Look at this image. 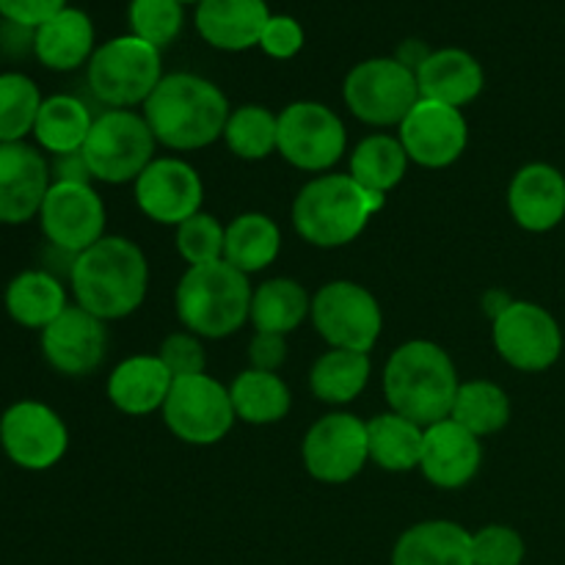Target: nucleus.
I'll list each match as a JSON object with an SVG mask.
<instances>
[{"mask_svg":"<svg viewBox=\"0 0 565 565\" xmlns=\"http://www.w3.org/2000/svg\"><path fill=\"white\" fill-rule=\"evenodd\" d=\"M141 114L154 141L174 152H196L224 138L232 108L213 81L191 72L163 75Z\"/></svg>","mask_w":565,"mask_h":565,"instance_id":"f257e3e1","label":"nucleus"},{"mask_svg":"<svg viewBox=\"0 0 565 565\" xmlns=\"http://www.w3.org/2000/svg\"><path fill=\"white\" fill-rule=\"evenodd\" d=\"M70 285L77 307L94 318H130L149 290L147 254L130 237L105 235L72 259Z\"/></svg>","mask_w":565,"mask_h":565,"instance_id":"f03ea898","label":"nucleus"},{"mask_svg":"<svg viewBox=\"0 0 565 565\" xmlns=\"http://www.w3.org/2000/svg\"><path fill=\"white\" fill-rule=\"evenodd\" d=\"M381 384L390 412L428 428L450 417L461 379L445 348L430 340H408L386 359Z\"/></svg>","mask_w":565,"mask_h":565,"instance_id":"7ed1b4c3","label":"nucleus"},{"mask_svg":"<svg viewBox=\"0 0 565 565\" xmlns=\"http://www.w3.org/2000/svg\"><path fill=\"white\" fill-rule=\"evenodd\" d=\"M384 193L359 185L351 174H318L292 199V226L315 248H342L356 241L384 210Z\"/></svg>","mask_w":565,"mask_h":565,"instance_id":"20e7f679","label":"nucleus"},{"mask_svg":"<svg viewBox=\"0 0 565 565\" xmlns=\"http://www.w3.org/2000/svg\"><path fill=\"white\" fill-rule=\"evenodd\" d=\"M252 281L230 263L193 265L174 290V312L182 329L202 340H226L243 329L252 312Z\"/></svg>","mask_w":565,"mask_h":565,"instance_id":"39448f33","label":"nucleus"},{"mask_svg":"<svg viewBox=\"0 0 565 565\" xmlns=\"http://www.w3.org/2000/svg\"><path fill=\"white\" fill-rule=\"evenodd\" d=\"M160 81H163L160 50L132 33L99 44L86 64L88 92L105 108L132 110L136 105L147 103Z\"/></svg>","mask_w":565,"mask_h":565,"instance_id":"423d86ee","label":"nucleus"},{"mask_svg":"<svg viewBox=\"0 0 565 565\" xmlns=\"http://www.w3.org/2000/svg\"><path fill=\"white\" fill-rule=\"evenodd\" d=\"M154 149H158V141L143 114L108 108L97 114L81 152L94 182L125 185V182H136L141 171L152 163Z\"/></svg>","mask_w":565,"mask_h":565,"instance_id":"0eeeda50","label":"nucleus"},{"mask_svg":"<svg viewBox=\"0 0 565 565\" xmlns=\"http://www.w3.org/2000/svg\"><path fill=\"white\" fill-rule=\"evenodd\" d=\"M342 99L359 121L370 127H401L419 103L417 72L392 55L353 66L342 83Z\"/></svg>","mask_w":565,"mask_h":565,"instance_id":"6e6552de","label":"nucleus"},{"mask_svg":"<svg viewBox=\"0 0 565 565\" xmlns=\"http://www.w3.org/2000/svg\"><path fill=\"white\" fill-rule=\"evenodd\" d=\"M315 331L329 348L370 353L384 331V312L373 292L351 279H337L312 296Z\"/></svg>","mask_w":565,"mask_h":565,"instance_id":"1a4fd4ad","label":"nucleus"},{"mask_svg":"<svg viewBox=\"0 0 565 565\" xmlns=\"http://www.w3.org/2000/svg\"><path fill=\"white\" fill-rule=\"evenodd\" d=\"M160 414L171 436L191 447L218 445L237 423L230 386L207 373L174 379Z\"/></svg>","mask_w":565,"mask_h":565,"instance_id":"9d476101","label":"nucleus"},{"mask_svg":"<svg viewBox=\"0 0 565 565\" xmlns=\"http://www.w3.org/2000/svg\"><path fill=\"white\" fill-rule=\"evenodd\" d=\"M292 169L323 174L348 152V130L323 103L298 99L279 114V149Z\"/></svg>","mask_w":565,"mask_h":565,"instance_id":"9b49d317","label":"nucleus"},{"mask_svg":"<svg viewBox=\"0 0 565 565\" xmlns=\"http://www.w3.org/2000/svg\"><path fill=\"white\" fill-rule=\"evenodd\" d=\"M301 461L318 483H351L370 463L367 423L348 412L326 414L303 436Z\"/></svg>","mask_w":565,"mask_h":565,"instance_id":"f8f14e48","label":"nucleus"},{"mask_svg":"<svg viewBox=\"0 0 565 565\" xmlns=\"http://www.w3.org/2000/svg\"><path fill=\"white\" fill-rule=\"evenodd\" d=\"M491 340L505 364L522 373H544L561 359L563 331L550 309L533 301H511L491 320Z\"/></svg>","mask_w":565,"mask_h":565,"instance_id":"ddd939ff","label":"nucleus"},{"mask_svg":"<svg viewBox=\"0 0 565 565\" xmlns=\"http://www.w3.org/2000/svg\"><path fill=\"white\" fill-rule=\"evenodd\" d=\"M0 447L14 467L25 472H47L64 461L70 430L47 403L17 401L0 417Z\"/></svg>","mask_w":565,"mask_h":565,"instance_id":"4468645a","label":"nucleus"},{"mask_svg":"<svg viewBox=\"0 0 565 565\" xmlns=\"http://www.w3.org/2000/svg\"><path fill=\"white\" fill-rule=\"evenodd\" d=\"M105 202L88 182H53L39 210V226L55 252L77 257L105 237Z\"/></svg>","mask_w":565,"mask_h":565,"instance_id":"2eb2a0df","label":"nucleus"},{"mask_svg":"<svg viewBox=\"0 0 565 565\" xmlns=\"http://www.w3.org/2000/svg\"><path fill=\"white\" fill-rule=\"evenodd\" d=\"M138 210L149 221L163 226H180L191 215L202 213L204 182L199 171L182 158H154L132 182Z\"/></svg>","mask_w":565,"mask_h":565,"instance_id":"dca6fc26","label":"nucleus"},{"mask_svg":"<svg viewBox=\"0 0 565 565\" xmlns=\"http://www.w3.org/2000/svg\"><path fill=\"white\" fill-rule=\"evenodd\" d=\"M397 138L412 163L423 169H447L467 152L469 125L458 108L419 97L397 127Z\"/></svg>","mask_w":565,"mask_h":565,"instance_id":"f3484780","label":"nucleus"},{"mask_svg":"<svg viewBox=\"0 0 565 565\" xmlns=\"http://www.w3.org/2000/svg\"><path fill=\"white\" fill-rule=\"evenodd\" d=\"M108 351L105 320L94 318L77 303H70L47 329L42 331V356L55 373L66 379L92 375Z\"/></svg>","mask_w":565,"mask_h":565,"instance_id":"a211bd4d","label":"nucleus"},{"mask_svg":"<svg viewBox=\"0 0 565 565\" xmlns=\"http://www.w3.org/2000/svg\"><path fill=\"white\" fill-rule=\"evenodd\" d=\"M53 185L50 160L28 141L0 143V224L20 226L39 218Z\"/></svg>","mask_w":565,"mask_h":565,"instance_id":"6ab92c4d","label":"nucleus"},{"mask_svg":"<svg viewBox=\"0 0 565 565\" xmlns=\"http://www.w3.org/2000/svg\"><path fill=\"white\" fill-rule=\"evenodd\" d=\"M483 467V441L456 419H441L428 425L423 436L419 472L430 486L441 491H456L472 483Z\"/></svg>","mask_w":565,"mask_h":565,"instance_id":"aec40b11","label":"nucleus"},{"mask_svg":"<svg viewBox=\"0 0 565 565\" xmlns=\"http://www.w3.org/2000/svg\"><path fill=\"white\" fill-rule=\"evenodd\" d=\"M508 210L527 232H550L565 218V177L550 163H527L508 185Z\"/></svg>","mask_w":565,"mask_h":565,"instance_id":"412c9836","label":"nucleus"},{"mask_svg":"<svg viewBox=\"0 0 565 565\" xmlns=\"http://www.w3.org/2000/svg\"><path fill=\"white\" fill-rule=\"evenodd\" d=\"M270 9L265 0H202L196 6V31L210 47L243 53L259 47Z\"/></svg>","mask_w":565,"mask_h":565,"instance_id":"4be33fe9","label":"nucleus"},{"mask_svg":"<svg viewBox=\"0 0 565 565\" xmlns=\"http://www.w3.org/2000/svg\"><path fill=\"white\" fill-rule=\"evenodd\" d=\"M174 375L166 370L158 353H136L125 362L116 364L108 375V401L116 412L127 417H147V414L160 412L169 397Z\"/></svg>","mask_w":565,"mask_h":565,"instance_id":"5701e85b","label":"nucleus"},{"mask_svg":"<svg viewBox=\"0 0 565 565\" xmlns=\"http://www.w3.org/2000/svg\"><path fill=\"white\" fill-rule=\"evenodd\" d=\"M419 97L461 110L483 94L486 75L480 61L461 47H441L417 70Z\"/></svg>","mask_w":565,"mask_h":565,"instance_id":"b1692460","label":"nucleus"},{"mask_svg":"<svg viewBox=\"0 0 565 565\" xmlns=\"http://www.w3.org/2000/svg\"><path fill=\"white\" fill-rule=\"evenodd\" d=\"M97 50L94 22L86 11L66 6L33 31V55L44 70L75 72L88 64Z\"/></svg>","mask_w":565,"mask_h":565,"instance_id":"393cba45","label":"nucleus"},{"mask_svg":"<svg viewBox=\"0 0 565 565\" xmlns=\"http://www.w3.org/2000/svg\"><path fill=\"white\" fill-rule=\"evenodd\" d=\"M392 565H475L472 533L450 519L412 524L392 550Z\"/></svg>","mask_w":565,"mask_h":565,"instance_id":"a878e982","label":"nucleus"},{"mask_svg":"<svg viewBox=\"0 0 565 565\" xmlns=\"http://www.w3.org/2000/svg\"><path fill=\"white\" fill-rule=\"evenodd\" d=\"M6 312L22 329L44 331L66 307L64 281L50 270H22L6 287Z\"/></svg>","mask_w":565,"mask_h":565,"instance_id":"bb28decb","label":"nucleus"},{"mask_svg":"<svg viewBox=\"0 0 565 565\" xmlns=\"http://www.w3.org/2000/svg\"><path fill=\"white\" fill-rule=\"evenodd\" d=\"M309 315H312V296L301 281L290 276H276L254 287L252 312H248L254 331L287 337L301 329Z\"/></svg>","mask_w":565,"mask_h":565,"instance_id":"cd10ccee","label":"nucleus"},{"mask_svg":"<svg viewBox=\"0 0 565 565\" xmlns=\"http://www.w3.org/2000/svg\"><path fill=\"white\" fill-rule=\"evenodd\" d=\"M94 119L97 116L88 110L83 99L72 97V94H53V97H44L42 108H39L33 141L50 158L81 152L88 132H92Z\"/></svg>","mask_w":565,"mask_h":565,"instance_id":"c85d7f7f","label":"nucleus"},{"mask_svg":"<svg viewBox=\"0 0 565 565\" xmlns=\"http://www.w3.org/2000/svg\"><path fill=\"white\" fill-rule=\"evenodd\" d=\"M281 252V230L270 215L241 213L226 224L224 263L252 276L270 268Z\"/></svg>","mask_w":565,"mask_h":565,"instance_id":"c756f323","label":"nucleus"},{"mask_svg":"<svg viewBox=\"0 0 565 565\" xmlns=\"http://www.w3.org/2000/svg\"><path fill=\"white\" fill-rule=\"evenodd\" d=\"M370 373V353L329 348L309 370V390L326 406H348L367 390Z\"/></svg>","mask_w":565,"mask_h":565,"instance_id":"7c9ffc66","label":"nucleus"},{"mask_svg":"<svg viewBox=\"0 0 565 565\" xmlns=\"http://www.w3.org/2000/svg\"><path fill=\"white\" fill-rule=\"evenodd\" d=\"M232 406L235 417L246 425H276L290 414L292 395L279 373H265V370H243L230 384Z\"/></svg>","mask_w":565,"mask_h":565,"instance_id":"2f4dec72","label":"nucleus"},{"mask_svg":"<svg viewBox=\"0 0 565 565\" xmlns=\"http://www.w3.org/2000/svg\"><path fill=\"white\" fill-rule=\"evenodd\" d=\"M423 425L401 417L395 412L375 414L367 419V447L370 461L384 472H412L419 469V456H423Z\"/></svg>","mask_w":565,"mask_h":565,"instance_id":"473e14b6","label":"nucleus"},{"mask_svg":"<svg viewBox=\"0 0 565 565\" xmlns=\"http://www.w3.org/2000/svg\"><path fill=\"white\" fill-rule=\"evenodd\" d=\"M408 154L401 138L390 132H373L362 138L351 152V169L348 174L362 188L373 193H390L403 182L408 171Z\"/></svg>","mask_w":565,"mask_h":565,"instance_id":"72a5a7b5","label":"nucleus"},{"mask_svg":"<svg viewBox=\"0 0 565 565\" xmlns=\"http://www.w3.org/2000/svg\"><path fill=\"white\" fill-rule=\"evenodd\" d=\"M450 419H456L461 428L475 434L478 439L500 434L511 419V401H508L505 390L494 381H461L452 401Z\"/></svg>","mask_w":565,"mask_h":565,"instance_id":"f704fd0d","label":"nucleus"},{"mask_svg":"<svg viewBox=\"0 0 565 565\" xmlns=\"http://www.w3.org/2000/svg\"><path fill=\"white\" fill-rule=\"evenodd\" d=\"M224 143L241 160L270 158L279 149V114L265 105H241L226 119Z\"/></svg>","mask_w":565,"mask_h":565,"instance_id":"c9c22d12","label":"nucleus"},{"mask_svg":"<svg viewBox=\"0 0 565 565\" xmlns=\"http://www.w3.org/2000/svg\"><path fill=\"white\" fill-rule=\"evenodd\" d=\"M44 97L33 77L0 72V143H17L33 136Z\"/></svg>","mask_w":565,"mask_h":565,"instance_id":"e433bc0d","label":"nucleus"},{"mask_svg":"<svg viewBox=\"0 0 565 565\" xmlns=\"http://www.w3.org/2000/svg\"><path fill=\"white\" fill-rule=\"evenodd\" d=\"M127 20H130L132 36L163 50L180 36L185 11L180 0H132Z\"/></svg>","mask_w":565,"mask_h":565,"instance_id":"4c0bfd02","label":"nucleus"},{"mask_svg":"<svg viewBox=\"0 0 565 565\" xmlns=\"http://www.w3.org/2000/svg\"><path fill=\"white\" fill-rule=\"evenodd\" d=\"M224 241H226V226L221 224L215 215L210 213H196L188 221H182L177 226L174 246L177 254L188 263V268L193 265H207L224 259Z\"/></svg>","mask_w":565,"mask_h":565,"instance_id":"58836bf2","label":"nucleus"},{"mask_svg":"<svg viewBox=\"0 0 565 565\" xmlns=\"http://www.w3.org/2000/svg\"><path fill=\"white\" fill-rule=\"evenodd\" d=\"M527 546L524 539L508 524H489L472 533L475 565H522Z\"/></svg>","mask_w":565,"mask_h":565,"instance_id":"ea45409f","label":"nucleus"},{"mask_svg":"<svg viewBox=\"0 0 565 565\" xmlns=\"http://www.w3.org/2000/svg\"><path fill=\"white\" fill-rule=\"evenodd\" d=\"M158 359L174 379L199 375L207 367V353H204L202 337L191 334V331H174V334L166 337L160 342Z\"/></svg>","mask_w":565,"mask_h":565,"instance_id":"a19ab883","label":"nucleus"},{"mask_svg":"<svg viewBox=\"0 0 565 565\" xmlns=\"http://www.w3.org/2000/svg\"><path fill=\"white\" fill-rule=\"evenodd\" d=\"M303 42V28L296 17L287 14H270L268 25H265L263 36H259V47H263L265 55L276 61H290L301 53Z\"/></svg>","mask_w":565,"mask_h":565,"instance_id":"79ce46f5","label":"nucleus"},{"mask_svg":"<svg viewBox=\"0 0 565 565\" xmlns=\"http://www.w3.org/2000/svg\"><path fill=\"white\" fill-rule=\"evenodd\" d=\"M64 9L66 0H0V20L36 31Z\"/></svg>","mask_w":565,"mask_h":565,"instance_id":"37998d69","label":"nucleus"},{"mask_svg":"<svg viewBox=\"0 0 565 565\" xmlns=\"http://www.w3.org/2000/svg\"><path fill=\"white\" fill-rule=\"evenodd\" d=\"M248 362L254 370L276 373L287 362V337L254 331L252 342H248Z\"/></svg>","mask_w":565,"mask_h":565,"instance_id":"c03bdc74","label":"nucleus"},{"mask_svg":"<svg viewBox=\"0 0 565 565\" xmlns=\"http://www.w3.org/2000/svg\"><path fill=\"white\" fill-rule=\"evenodd\" d=\"M50 174H53V182H88V185L94 182L83 152H70L53 158L50 160Z\"/></svg>","mask_w":565,"mask_h":565,"instance_id":"a18cd8bd","label":"nucleus"},{"mask_svg":"<svg viewBox=\"0 0 565 565\" xmlns=\"http://www.w3.org/2000/svg\"><path fill=\"white\" fill-rule=\"evenodd\" d=\"M180 3H182V6H185V3H196V6H199V3H202V0H180Z\"/></svg>","mask_w":565,"mask_h":565,"instance_id":"49530a36","label":"nucleus"}]
</instances>
